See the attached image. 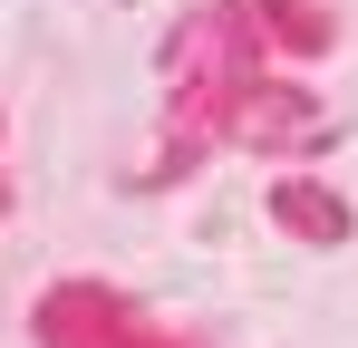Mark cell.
Wrapping results in <instances>:
<instances>
[]
</instances>
